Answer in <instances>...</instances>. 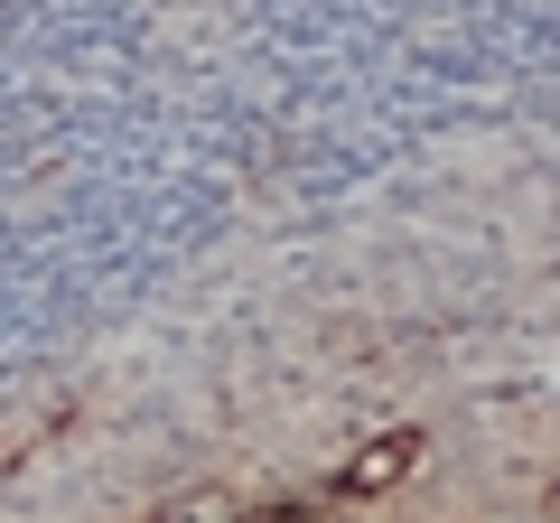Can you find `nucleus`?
<instances>
[{"mask_svg":"<svg viewBox=\"0 0 560 523\" xmlns=\"http://www.w3.org/2000/svg\"><path fill=\"white\" fill-rule=\"evenodd\" d=\"M411 449H420V440H374V458L346 467V486H383V477H401V467H411Z\"/></svg>","mask_w":560,"mask_h":523,"instance_id":"obj_1","label":"nucleus"}]
</instances>
